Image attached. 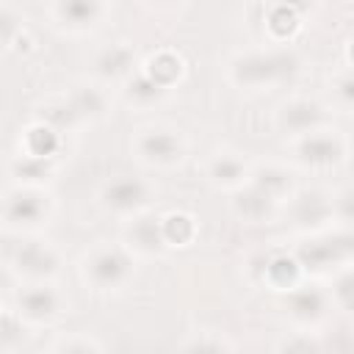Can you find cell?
I'll use <instances>...</instances> for the list:
<instances>
[{
    "label": "cell",
    "instance_id": "cell-4",
    "mask_svg": "<svg viewBox=\"0 0 354 354\" xmlns=\"http://www.w3.org/2000/svg\"><path fill=\"white\" fill-rule=\"evenodd\" d=\"M138 152L149 163H171V160L180 158L183 149H180V141L171 133H166V130H149V133L141 136Z\"/></svg>",
    "mask_w": 354,
    "mask_h": 354
},
{
    "label": "cell",
    "instance_id": "cell-25",
    "mask_svg": "<svg viewBox=\"0 0 354 354\" xmlns=\"http://www.w3.org/2000/svg\"><path fill=\"white\" fill-rule=\"evenodd\" d=\"M72 108H75L77 113L97 116V113H102L105 100H102V94H100L97 88H80V91L72 97Z\"/></svg>",
    "mask_w": 354,
    "mask_h": 354
},
{
    "label": "cell",
    "instance_id": "cell-16",
    "mask_svg": "<svg viewBox=\"0 0 354 354\" xmlns=\"http://www.w3.org/2000/svg\"><path fill=\"white\" fill-rule=\"evenodd\" d=\"M58 14L69 25H91L100 17V0H58Z\"/></svg>",
    "mask_w": 354,
    "mask_h": 354
},
{
    "label": "cell",
    "instance_id": "cell-27",
    "mask_svg": "<svg viewBox=\"0 0 354 354\" xmlns=\"http://www.w3.org/2000/svg\"><path fill=\"white\" fill-rule=\"evenodd\" d=\"M335 296L340 299L343 307L354 310V271H346V274L335 282Z\"/></svg>",
    "mask_w": 354,
    "mask_h": 354
},
{
    "label": "cell",
    "instance_id": "cell-10",
    "mask_svg": "<svg viewBox=\"0 0 354 354\" xmlns=\"http://www.w3.org/2000/svg\"><path fill=\"white\" fill-rule=\"evenodd\" d=\"M329 213H332L329 202H326L321 194H315V191L301 194V196L296 199V205H293V218H296V224H301V227H315V224L326 221Z\"/></svg>",
    "mask_w": 354,
    "mask_h": 354
},
{
    "label": "cell",
    "instance_id": "cell-7",
    "mask_svg": "<svg viewBox=\"0 0 354 354\" xmlns=\"http://www.w3.org/2000/svg\"><path fill=\"white\" fill-rule=\"evenodd\" d=\"M130 235V243L144 249V252H160L163 243H166V235H163V221L160 218H152V216H141L130 224L127 230Z\"/></svg>",
    "mask_w": 354,
    "mask_h": 354
},
{
    "label": "cell",
    "instance_id": "cell-12",
    "mask_svg": "<svg viewBox=\"0 0 354 354\" xmlns=\"http://www.w3.org/2000/svg\"><path fill=\"white\" fill-rule=\"evenodd\" d=\"M133 66V50L127 44H111L97 58V72L105 77H119Z\"/></svg>",
    "mask_w": 354,
    "mask_h": 354
},
{
    "label": "cell",
    "instance_id": "cell-17",
    "mask_svg": "<svg viewBox=\"0 0 354 354\" xmlns=\"http://www.w3.org/2000/svg\"><path fill=\"white\" fill-rule=\"evenodd\" d=\"M180 72H183V64H180V58L174 53H158V55L149 58V66H147V75L155 83H160L163 88L169 83H174L180 77Z\"/></svg>",
    "mask_w": 354,
    "mask_h": 354
},
{
    "label": "cell",
    "instance_id": "cell-13",
    "mask_svg": "<svg viewBox=\"0 0 354 354\" xmlns=\"http://www.w3.org/2000/svg\"><path fill=\"white\" fill-rule=\"evenodd\" d=\"M55 307H58V299L50 288H30L19 296V310L28 318H47L55 313Z\"/></svg>",
    "mask_w": 354,
    "mask_h": 354
},
{
    "label": "cell",
    "instance_id": "cell-3",
    "mask_svg": "<svg viewBox=\"0 0 354 354\" xmlns=\"http://www.w3.org/2000/svg\"><path fill=\"white\" fill-rule=\"evenodd\" d=\"M88 274L100 288H113V285L124 282V277L130 274V260L116 249H105L91 257Z\"/></svg>",
    "mask_w": 354,
    "mask_h": 354
},
{
    "label": "cell",
    "instance_id": "cell-15",
    "mask_svg": "<svg viewBox=\"0 0 354 354\" xmlns=\"http://www.w3.org/2000/svg\"><path fill=\"white\" fill-rule=\"evenodd\" d=\"M44 213V205L36 194H14L6 205V216L8 221H22V224H30L36 221L39 216Z\"/></svg>",
    "mask_w": 354,
    "mask_h": 354
},
{
    "label": "cell",
    "instance_id": "cell-9",
    "mask_svg": "<svg viewBox=\"0 0 354 354\" xmlns=\"http://www.w3.org/2000/svg\"><path fill=\"white\" fill-rule=\"evenodd\" d=\"M321 119H324V111L310 100H296V102L285 105V111H282V124L293 133H307V130L318 127Z\"/></svg>",
    "mask_w": 354,
    "mask_h": 354
},
{
    "label": "cell",
    "instance_id": "cell-24",
    "mask_svg": "<svg viewBox=\"0 0 354 354\" xmlns=\"http://www.w3.org/2000/svg\"><path fill=\"white\" fill-rule=\"evenodd\" d=\"M254 185L263 188L268 196L277 199L279 194H285V191L290 188V180H288V174L279 171V169H260L257 177H254Z\"/></svg>",
    "mask_w": 354,
    "mask_h": 354
},
{
    "label": "cell",
    "instance_id": "cell-31",
    "mask_svg": "<svg viewBox=\"0 0 354 354\" xmlns=\"http://www.w3.org/2000/svg\"><path fill=\"white\" fill-rule=\"evenodd\" d=\"M348 58L354 61V41H351V47H348Z\"/></svg>",
    "mask_w": 354,
    "mask_h": 354
},
{
    "label": "cell",
    "instance_id": "cell-14",
    "mask_svg": "<svg viewBox=\"0 0 354 354\" xmlns=\"http://www.w3.org/2000/svg\"><path fill=\"white\" fill-rule=\"evenodd\" d=\"M288 310L290 315L301 318V321H310V318H318L321 310H324V296L315 290V288H301V290H293L288 296Z\"/></svg>",
    "mask_w": 354,
    "mask_h": 354
},
{
    "label": "cell",
    "instance_id": "cell-28",
    "mask_svg": "<svg viewBox=\"0 0 354 354\" xmlns=\"http://www.w3.org/2000/svg\"><path fill=\"white\" fill-rule=\"evenodd\" d=\"M337 94L346 105H354V72H348L337 80Z\"/></svg>",
    "mask_w": 354,
    "mask_h": 354
},
{
    "label": "cell",
    "instance_id": "cell-5",
    "mask_svg": "<svg viewBox=\"0 0 354 354\" xmlns=\"http://www.w3.org/2000/svg\"><path fill=\"white\" fill-rule=\"evenodd\" d=\"M102 199L113 210H133V207H138L147 199V188H144L141 180L122 177V180H113L111 185H105Z\"/></svg>",
    "mask_w": 354,
    "mask_h": 354
},
{
    "label": "cell",
    "instance_id": "cell-11",
    "mask_svg": "<svg viewBox=\"0 0 354 354\" xmlns=\"http://www.w3.org/2000/svg\"><path fill=\"white\" fill-rule=\"evenodd\" d=\"M271 202H274V196H268L263 188H257L252 183L246 191H241L235 196V210H238V216H243L249 221H257L271 210Z\"/></svg>",
    "mask_w": 354,
    "mask_h": 354
},
{
    "label": "cell",
    "instance_id": "cell-8",
    "mask_svg": "<svg viewBox=\"0 0 354 354\" xmlns=\"http://www.w3.org/2000/svg\"><path fill=\"white\" fill-rule=\"evenodd\" d=\"M17 268L30 277H44L55 271V254L41 243H25L17 249Z\"/></svg>",
    "mask_w": 354,
    "mask_h": 354
},
{
    "label": "cell",
    "instance_id": "cell-2",
    "mask_svg": "<svg viewBox=\"0 0 354 354\" xmlns=\"http://www.w3.org/2000/svg\"><path fill=\"white\" fill-rule=\"evenodd\" d=\"M351 252H354V232L335 235L329 241H313V243L301 246L299 249V263L304 268H324V266H329V263H335V260H340Z\"/></svg>",
    "mask_w": 354,
    "mask_h": 354
},
{
    "label": "cell",
    "instance_id": "cell-23",
    "mask_svg": "<svg viewBox=\"0 0 354 354\" xmlns=\"http://www.w3.org/2000/svg\"><path fill=\"white\" fill-rule=\"evenodd\" d=\"M127 91H130V97H133L136 102L147 105V102H155V100L163 94V86H160V83H155V80L144 72V75H138V77H133V80H130Z\"/></svg>",
    "mask_w": 354,
    "mask_h": 354
},
{
    "label": "cell",
    "instance_id": "cell-20",
    "mask_svg": "<svg viewBox=\"0 0 354 354\" xmlns=\"http://www.w3.org/2000/svg\"><path fill=\"white\" fill-rule=\"evenodd\" d=\"M194 232H196V224H194V218L185 216V213H169V216L163 218V235H166V243H177V246H183V243H188V241L194 238Z\"/></svg>",
    "mask_w": 354,
    "mask_h": 354
},
{
    "label": "cell",
    "instance_id": "cell-21",
    "mask_svg": "<svg viewBox=\"0 0 354 354\" xmlns=\"http://www.w3.org/2000/svg\"><path fill=\"white\" fill-rule=\"evenodd\" d=\"M268 28H271V33L279 36V39L290 36V33L299 28V11H296L290 3L274 6V8L268 11Z\"/></svg>",
    "mask_w": 354,
    "mask_h": 354
},
{
    "label": "cell",
    "instance_id": "cell-26",
    "mask_svg": "<svg viewBox=\"0 0 354 354\" xmlns=\"http://www.w3.org/2000/svg\"><path fill=\"white\" fill-rule=\"evenodd\" d=\"M14 169H17V174H19V177L39 180V177H44V174H47V160H44V158H36V155H25Z\"/></svg>",
    "mask_w": 354,
    "mask_h": 354
},
{
    "label": "cell",
    "instance_id": "cell-22",
    "mask_svg": "<svg viewBox=\"0 0 354 354\" xmlns=\"http://www.w3.org/2000/svg\"><path fill=\"white\" fill-rule=\"evenodd\" d=\"M243 174H246L243 163H241L238 158H230V155L216 158L213 166H210V177H213L216 183H221V185H232V183H238Z\"/></svg>",
    "mask_w": 354,
    "mask_h": 354
},
{
    "label": "cell",
    "instance_id": "cell-18",
    "mask_svg": "<svg viewBox=\"0 0 354 354\" xmlns=\"http://www.w3.org/2000/svg\"><path fill=\"white\" fill-rule=\"evenodd\" d=\"M25 149L28 155H36V158H50L55 149H58V136L53 127H44V124H36L25 133Z\"/></svg>",
    "mask_w": 354,
    "mask_h": 354
},
{
    "label": "cell",
    "instance_id": "cell-1",
    "mask_svg": "<svg viewBox=\"0 0 354 354\" xmlns=\"http://www.w3.org/2000/svg\"><path fill=\"white\" fill-rule=\"evenodd\" d=\"M299 69V58L288 50L277 53H252L232 64V77L241 86H266L290 77Z\"/></svg>",
    "mask_w": 354,
    "mask_h": 354
},
{
    "label": "cell",
    "instance_id": "cell-29",
    "mask_svg": "<svg viewBox=\"0 0 354 354\" xmlns=\"http://www.w3.org/2000/svg\"><path fill=\"white\" fill-rule=\"evenodd\" d=\"M337 213L348 221H354V191H343L337 196Z\"/></svg>",
    "mask_w": 354,
    "mask_h": 354
},
{
    "label": "cell",
    "instance_id": "cell-19",
    "mask_svg": "<svg viewBox=\"0 0 354 354\" xmlns=\"http://www.w3.org/2000/svg\"><path fill=\"white\" fill-rule=\"evenodd\" d=\"M299 257H288V254H279V257H271L266 263V277L279 285V288H290L296 282V274H299Z\"/></svg>",
    "mask_w": 354,
    "mask_h": 354
},
{
    "label": "cell",
    "instance_id": "cell-30",
    "mask_svg": "<svg viewBox=\"0 0 354 354\" xmlns=\"http://www.w3.org/2000/svg\"><path fill=\"white\" fill-rule=\"evenodd\" d=\"M64 348L75 351V348H100V346H94V343H64Z\"/></svg>",
    "mask_w": 354,
    "mask_h": 354
},
{
    "label": "cell",
    "instance_id": "cell-6",
    "mask_svg": "<svg viewBox=\"0 0 354 354\" xmlns=\"http://www.w3.org/2000/svg\"><path fill=\"white\" fill-rule=\"evenodd\" d=\"M343 147L335 136H326V133H315V136H307L301 144H299V158L304 163H313V166H326V163H335L340 158Z\"/></svg>",
    "mask_w": 354,
    "mask_h": 354
}]
</instances>
